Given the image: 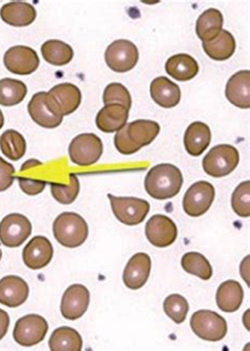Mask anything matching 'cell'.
<instances>
[{
	"label": "cell",
	"mask_w": 250,
	"mask_h": 351,
	"mask_svg": "<svg viewBox=\"0 0 250 351\" xmlns=\"http://www.w3.org/2000/svg\"><path fill=\"white\" fill-rule=\"evenodd\" d=\"M226 97L238 108L249 109L250 107V71L241 70L228 80L226 85Z\"/></svg>",
	"instance_id": "20"
},
{
	"label": "cell",
	"mask_w": 250,
	"mask_h": 351,
	"mask_svg": "<svg viewBox=\"0 0 250 351\" xmlns=\"http://www.w3.org/2000/svg\"><path fill=\"white\" fill-rule=\"evenodd\" d=\"M205 53L214 60H226L236 52V43L234 35L227 30H222L220 34L209 42L202 43Z\"/></svg>",
	"instance_id": "27"
},
{
	"label": "cell",
	"mask_w": 250,
	"mask_h": 351,
	"mask_svg": "<svg viewBox=\"0 0 250 351\" xmlns=\"http://www.w3.org/2000/svg\"><path fill=\"white\" fill-rule=\"evenodd\" d=\"M243 300V288L236 280H230L222 282L216 291V305L223 312H236L241 307Z\"/></svg>",
	"instance_id": "25"
},
{
	"label": "cell",
	"mask_w": 250,
	"mask_h": 351,
	"mask_svg": "<svg viewBox=\"0 0 250 351\" xmlns=\"http://www.w3.org/2000/svg\"><path fill=\"white\" fill-rule=\"evenodd\" d=\"M38 56L34 49L25 46H14L10 48L3 56L5 68L13 74L29 75L38 68Z\"/></svg>",
	"instance_id": "13"
},
{
	"label": "cell",
	"mask_w": 250,
	"mask_h": 351,
	"mask_svg": "<svg viewBox=\"0 0 250 351\" xmlns=\"http://www.w3.org/2000/svg\"><path fill=\"white\" fill-rule=\"evenodd\" d=\"M103 102L105 105H123L130 110L132 99L130 93L124 85L120 83H111L103 90Z\"/></svg>",
	"instance_id": "37"
},
{
	"label": "cell",
	"mask_w": 250,
	"mask_h": 351,
	"mask_svg": "<svg viewBox=\"0 0 250 351\" xmlns=\"http://www.w3.org/2000/svg\"><path fill=\"white\" fill-rule=\"evenodd\" d=\"M42 54L44 60L52 66H66L73 60L74 51L70 45L62 40H47L42 46Z\"/></svg>",
	"instance_id": "30"
},
{
	"label": "cell",
	"mask_w": 250,
	"mask_h": 351,
	"mask_svg": "<svg viewBox=\"0 0 250 351\" xmlns=\"http://www.w3.org/2000/svg\"><path fill=\"white\" fill-rule=\"evenodd\" d=\"M19 186L25 194L29 196H35L40 194L46 187V181L39 180V179L25 178V177H18Z\"/></svg>",
	"instance_id": "39"
},
{
	"label": "cell",
	"mask_w": 250,
	"mask_h": 351,
	"mask_svg": "<svg viewBox=\"0 0 250 351\" xmlns=\"http://www.w3.org/2000/svg\"><path fill=\"white\" fill-rule=\"evenodd\" d=\"M140 53L136 45L130 40H114L105 52L107 65L113 71L125 73L136 67Z\"/></svg>",
	"instance_id": "8"
},
{
	"label": "cell",
	"mask_w": 250,
	"mask_h": 351,
	"mask_svg": "<svg viewBox=\"0 0 250 351\" xmlns=\"http://www.w3.org/2000/svg\"><path fill=\"white\" fill-rule=\"evenodd\" d=\"M47 93L62 117L73 114L82 103V91L73 84H58Z\"/></svg>",
	"instance_id": "17"
},
{
	"label": "cell",
	"mask_w": 250,
	"mask_h": 351,
	"mask_svg": "<svg viewBox=\"0 0 250 351\" xmlns=\"http://www.w3.org/2000/svg\"><path fill=\"white\" fill-rule=\"evenodd\" d=\"M10 326V317L5 310L0 309V340H3V337L7 335L8 329Z\"/></svg>",
	"instance_id": "40"
},
{
	"label": "cell",
	"mask_w": 250,
	"mask_h": 351,
	"mask_svg": "<svg viewBox=\"0 0 250 351\" xmlns=\"http://www.w3.org/2000/svg\"><path fill=\"white\" fill-rule=\"evenodd\" d=\"M183 183V175L177 167L162 163L148 171L145 179V190L156 200H167L179 194Z\"/></svg>",
	"instance_id": "2"
},
{
	"label": "cell",
	"mask_w": 250,
	"mask_h": 351,
	"mask_svg": "<svg viewBox=\"0 0 250 351\" xmlns=\"http://www.w3.org/2000/svg\"><path fill=\"white\" fill-rule=\"evenodd\" d=\"M129 110L120 104L105 105L97 114L95 123L97 128L105 134L120 132L127 125Z\"/></svg>",
	"instance_id": "21"
},
{
	"label": "cell",
	"mask_w": 250,
	"mask_h": 351,
	"mask_svg": "<svg viewBox=\"0 0 250 351\" xmlns=\"http://www.w3.org/2000/svg\"><path fill=\"white\" fill-rule=\"evenodd\" d=\"M159 123L151 120H136L117 132L114 145L122 155H134L140 148L149 145L159 136Z\"/></svg>",
	"instance_id": "1"
},
{
	"label": "cell",
	"mask_w": 250,
	"mask_h": 351,
	"mask_svg": "<svg viewBox=\"0 0 250 351\" xmlns=\"http://www.w3.org/2000/svg\"><path fill=\"white\" fill-rule=\"evenodd\" d=\"M151 273V258L146 253H138L131 257L127 263L123 280L127 288L138 290L142 288L147 282Z\"/></svg>",
	"instance_id": "18"
},
{
	"label": "cell",
	"mask_w": 250,
	"mask_h": 351,
	"mask_svg": "<svg viewBox=\"0 0 250 351\" xmlns=\"http://www.w3.org/2000/svg\"><path fill=\"white\" fill-rule=\"evenodd\" d=\"M103 150V142L97 134H78L70 143V159L78 167H91L101 159Z\"/></svg>",
	"instance_id": "7"
},
{
	"label": "cell",
	"mask_w": 250,
	"mask_h": 351,
	"mask_svg": "<svg viewBox=\"0 0 250 351\" xmlns=\"http://www.w3.org/2000/svg\"><path fill=\"white\" fill-rule=\"evenodd\" d=\"M216 190L212 183L199 181L191 185L183 199V208L190 217H200L212 208Z\"/></svg>",
	"instance_id": "9"
},
{
	"label": "cell",
	"mask_w": 250,
	"mask_h": 351,
	"mask_svg": "<svg viewBox=\"0 0 250 351\" xmlns=\"http://www.w3.org/2000/svg\"><path fill=\"white\" fill-rule=\"evenodd\" d=\"M15 169L9 162L0 157V193L5 192L14 182Z\"/></svg>",
	"instance_id": "38"
},
{
	"label": "cell",
	"mask_w": 250,
	"mask_h": 351,
	"mask_svg": "<svg viewBox=\"0 0 250 351\" xmlns=\"http://www.w3.org/2000/svg\"><path fill=\"white\" fill-rule=\"evenodd\" d=\"M52 258L53 245L44 236H35L23 249V263L31 270L44 269L48 266Z\"/></svg>",
	"instance_id": "16"
},
{
	"label": "cell",
	"mask_w": 250,
	"mask_h": 351,
	"mask_svg": "<svg viewBox=\"0 0 250 351\" xmlns=\"http://www.w3.org/2000/svg\"><path fill=\"white\" fill-rule=\"evenodd\" d=\"M182 268L189 274L195 275L201 280H208L212 276V267L208 259L197 252L184 254L181 261Z\"/></svg>",
	"instance_id": "33"
},
{
	"label": "cell",
	"mask_w": 250,
	"mask_h": 351,
	"mask_svg": "<svg viewBox=\"0 0 250 351\" xmlns=\"http://www.w3.org/2000/svg\"><path fill=\"white\" fill-rule=\"evenodd\" d=\"M49 347L52 351H81L83 339L75 329L60 327L51 335Z\"/></svg>",
	"instance_id": "29"
},
{
	"label": "cell",
	"mask_w": 250,
	"mask_h": 351,
	"mask_svg": "<svg viewBox=\"0 0 250 351\" xmlns=\"http://www.w3.org/2000/svg\"><path fill=\"white\" fill-rule=\"evenodd\" d=\"M240 162L239 150L228 144L214 146L203 159V169L214 178H222L232 173Z\"/></svg>",
	"instance_id": "4"
},
{
	"label": "cell",
	"mask_w": 250,
	"mask_h": 351,
	"mask_svg": "<svg viewBox=\"0 0 250 351\" xmlns=\"http://www.w3.org/2000/svg\"><path fill=\"white\" fill-rule=\"evenodd\" d=\"M3 124H5V117H3V111L0 110V130L3 128Z\"/></svg>",
	"instance_id": "42"
},
{
	"label": "cell",
	"mask_w": 250,
	"mask_h": 351,
	"mask_svg": "<svg viewBox=\"0 0 250 351\" xmlns=\"http://www.w3.org/2000/svg\"><path fill=\"white\" fill-rule=\"evenodd\" d=\"M190 327L197 337L208 342H218L227 335L226 319L210 310L195 312L190 319Z\"/></svg>",
	"instance_id": "5"
},
{
	"label": "cell",
	"mask_w": 250,
	"mask_h": 351,
	"mask_svg": "<svg viewBox=\"0 0 250 351\" xmlns=\"http://www.w3.org/2000/svg\"><path fill=\"white\" fill-rule=\"evenodd\" d=\"M165 69L170 77L177 81L187 82L197 77L200 67L195 58L188 54L179 53L168 58Z\"/></svg>",
	"instance_id": "26"
},
{
	"label": "cell",
	"mask_w": 250,
	"mask_h": 351,
	"mask_svg": "<svg viewBox=\"0 0 250 351\" xmlns=\"http://www.w3.org/2000/svg\"><path fill=\"white\" fill-rule=\"evenodd\" d=\"M0 17L10 26L28 27L36 19V10L30 3L13 1L3 5Z\"/></svg>",
	"instance_id": "24"
},
{
	"label": "cell",
	"mask_w": 250,
	"mask_h": 351,
	"mask_svg": "<svg viewBox=\"0 0 250 351\" xmlns=\"http://www.w3.org/2000/svg\"><path fill=\"white\" fill-rule=\"evenodd\" d=\"M146 237L158 247H167L177 238V227L173 219L165 215H154L146 223Z\"/></svg>",
	"instance_id": "14"
},
{
	"label": "cell",
	"mask_w": 250,
	"mask_h": 351,
	"mask_svg": "<svg viewBox=\"0 0 250 351\" xmlns=\"http://www.w3.org/2000/svg\"><path fill=\"white\" fill-rule=\"evenodd\" d=\"M28 296L29 286L23 278L10 275L0 280V304L10 308L19 307Z\"/></svg>",
	"instance_id": "19"
},
{
	"label": "cell",
	"mask_w": 250,
	"mask_h": 351,
	"mask_svg": "<svg viewBox=\"0 0 250 351\" xmlns=\"http://www.w3.org/2000/svg\"><path fill=\"white\" fill-rule=\"evenodd\" d=\"M48 330V322L42 315H28L16 322L13 337L21 346L32 347L44 341Z\"/></svg>",
	"instance_id": "10"
},
{
	"label": "cell",
	"mask_w": 250,
	"mask_h": 351,
	"mask_svg": "<svg viewBox=\"0 0 250 351\" xmlns=\"http://www.w3.org/2000/svg\"><path fill=\"white\" fill-rule=\"evenodd\" d=\"M212 142V130L203 122H195L189 125L184 136V145L187 153L193 157H199L208 148Z\"/></svg>",
	"instance_id": "23"
},
{
	"label": "cell",
	"mask_w": 250,
	"mask_h": 351,
	"mask_svg": "<svg viewBox=\"0 0 250 351\" xmlns=\"http://www.w3.org/2000/svg\"><path fill=\"white\" fill-rule=\"evenodd\" d=\"M28 93V88L18 80H0V105L5 107L21 104Z\"/></svg>",
	"instance_id": "31"
},
{
	"label": "cell",
	"mask_w": 250,
	"mask_h": 351,
	"mask_svg": "<svg viewBox=\"0 0 250 351\" xmlns=\"http://www.w3.org/2000/svg\"><path fill=\"white\" fill-rule=\"evenodd\" d=\"M3 257V252H1V250H0V259Z\"/></svg>",
	"instance_id": "43"
},
{
	"label": "cell",
	"mask_w": 250,
	"mask_h": 351,
	"mask_svg": "<svg viewBox=\"0 0 250 351\" xmlns=\"http://www.w3.org/2000/svg\"><path fill=\"white\" fill-rule=\"evenodd\" d=\"M32 233V224L25 215L13 213L0 222V243L8 247H21Z\"/></svg>",
	"instance_id": "11"
},
{
	"label": "cell",
	"mask_w": 250,
	"mask_h": 351,
	"mask_svg": "<svg viewBox=\"0 0 250 351\" xmlns=\"http://www.w3.org/2000/svg\"><path fill=\"white\" fill-rule=\"evenodd\" d=\"M0 149L12 161H18L27 152V143L21 132L14 130H5L0 136Z\"/></svg>",
	"instance_id": "32"
},
{
	"label": "cell",
	"mask_w": 250,
	"mask_h": 351,
	"mask_svg": "<svg viewBox=\"0 0 250 351\" xmlns=\"http://www.w3.org/2000/svg\"><path fill=\"white\" fill-rule=\"evenodd\" d=\"M53 234L60 245L74 249L81 247L87 241L89 228L81 215L76 213L64 212L54 220Z\"/></svg>",
	"instance_id": "3"
},
{
	"label": "cell",
	"mask_w": 250,
	"mask_h": 351,
	"mask_svg": "<svg viewBox=\"0 0 250 351\" xmlns=\"http://www.w3.org/2000/svg\"><path fill=\"white\" fill-rule=\"evenodd\" d=\"M81 190V184L77 176L70 175V184L64 185L58 183H51V194L56 202L62 204H71L75 202Z\"/></svg>",
	"instance_id": "34"
},
{
	"label": "cell",
	"mask_w": 250,
	"mask_h": 351,
	"mask_svg": "<svg viewBox=\"0 0 250 351\" xmlns=\"http://www.w3.org/2000/svg\"><path fill=\"white\" fill-rule=\"evenodd\" d=\"M113 214L118 221L134 227L142 223L147 217L150 204L144 199L136 197H116L108 194Z\"/></svg>",
	"instance_id": "6"
},
{
	"label": "cell",
	"mask_w": 250,
	"mask_h": 351,
	"mask_svg": "<svg viewBox=\"0 0 250 351\" xmlns=\"http://www.w3.org/2000/svg\"><path fill=\"white\" fill-rule=\"evenodd\" d=\"M89 304V290L83 285H72L62 295L60 312L64 319L75 321L85 315Z\"/></svg>",
	"instance_id": "15"
},
{
	"label": "cell",
	"mask_w": 250,
	"mask_h": 351,
	"mask_svg": "<svg viewBox=\"0 0 250 351\" xmlns=\"http://www.w3.org/2000/svg\"><path fill=\"white\" fill-rule=\"evenodd\" d=\"M234 212L240 217L250 216V181H244L236 186L232 196Z\"/></svg>",
	"instance_id": "36"
},
{
	"label": "cell",
	"mask_w": 250,
	"mask_h": 351,
	"mask_svg": "<svg viewBox=\"0 0 250 351\" xmlns=\"http://www.w3.org/2000/svg\"><path fill=\"white\" fill-rule=\"evenodd\" d=\"M150 95L156 104L162 108L167 109L177 106L182 95L177 84L173 83L166 77H156L152 81Z\"/></svg>",
	"instance_id": "22"
},
{
	"label": "cell",
	"mask_w": 250,
	"mask_h": 351,
	"mask_svg": "<svg viewBox=\"0 0 250 351\" xmlns=\"http://www.w3.org/2000/svg\"><path fill=\"white\" fill-rule=\"evenodd\" d=\"M222 13L216 9H208L203 12L197 19L195 32L202 42H209L216 38L223 30Z\"/></svg>",
	"instance_id": "28"
},
{
	"label": "cell",
	"mask_w": 250,
	"mask_h": 351,
	"mask_svg": "<svg viewBox=\"0 0 250 351\" xmlns=\"http://www.w3.org/2000/svg\"><path fill=\"white\" fill-rule=\"evenodd\" d=\"M28 111L31 119L37 125L48 130L58 128L64 120V117L49 99L48 93L44 91L33 95L28 105Z\"/></svg>",
	"instance_id": "12"
},
{
	"label": "cell",
	"mask_w": 250,
	"mask_h": 351,
	"mask_svg": "<svg viewBox=\"0 0 250 351\" xmlns=\"http://www.w3.org/2000/svg\"><path fill=\"white\" fill-rule=\"evenodd\" d=\"M42 163L40 162L37 161V160H29L28 162H25L23 163V167H21V171H27V169H31V167H34V165H40Z\"/></svg>",
	"instance_id": "41"
},
{
	"label": "cell",
	"mask_w": 250,
	"mask_h": 351,
	"mask_svg": "<svg viewBox=\"0 0 250 351\" xmlns=\"http://www.w3.org/2000/svg\"><path fill=\"white\" fill-rule=\"evenodd\" d=\"M164 311L175 323L182 324L186 319L189 304L186 298L179 294H171L164 300Z\"/></svg>",
	"instance_id": "35"
}]
</instances>
